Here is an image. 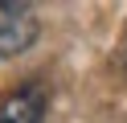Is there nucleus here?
<instances>
[{
	"instance_id": "obj_1",
	"label": "nucleus",
	"mask_w": 127,
	"mask_h": 123,
	"mask_svg": "<svg viewBox=\"0 0 127 123\" xmlns=\"http://www.w3.org/2000/svg\"><path fill=\"white\" fill-rule=\"evenodd\" d=\"M41 25H37L33 8L17 4V0H0V57H17L37 41Z\"/></svg>"
},
{
	"instance_id": "obj_2",
	"label": "nucleus",
	"mask_w": 127,
	"mask_h": 123,
	"mask_svg": "<svg viewBox=\"0 0 127 123\" xmlns=\"http://www.w3.org/2000/svg\"><path fill=\"white\" fill-rule=\"evenodd\" d=\"M41 119H45V90L37 82L0 94V123H41Z\"/></svg>"
},
{
	"instance_id": "obj_3",
	"label": "nucleus",
	"mask_w": 127,
	"mask_h": 123,
	"mask_svg": "<svg viewBox=\"0 0 127 123\" xmlns=\"http://www.w3.org/2000/svg\"><path fill=\"white\" fill-rule=\"evenodd\" d=\"M119 57H123V66H127V33H123V45H119Z\"/></svg>"
}]
</instances>
